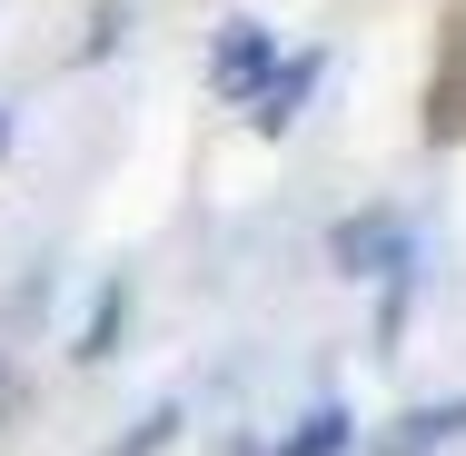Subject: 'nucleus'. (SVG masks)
Segmentation results:
<instances>
[{"mask_svg": "<svg viewBox=\"0 0 466 456\" xmlns=\"http://www.w3.org/2000/svg\"><path fill=\"white\" fill-rule=\"evenodd\" d=\"M279 70V30H258V20H228V40H218V90L228 99H258V80Z\"/></svg>", "mask_w": 466, "mask_h": 456, "instance_id": "obj_1", "label": "nucleus"}, {"mask_svg": "<svg viewBox=\"0 0 466 456\" xmlns=\"http://www.w3.org/2000/svg\"><path fill=\"white\" fill-rule=\"evenodd\" d=\"M308 80H318V50H298L288 70H268V80H258V129H288L298 99H308Z\"/></svg>", "mask_w": 466, "mask_h": 456, "instance_id": "obj_2", "label": "nucleus"}, {"mask_svg": "<svg viewBox=\"0 0 466 456\" xmlns=\"http://www.w3.org/2000/svg\"><path fill=\"white\" fill-rule=\"evenodd\" d=\"M0 139H10V129H0Z\"/></svg>", "mask_w": 466, "mask_h": 456, "instance_id": "obj_3", "label": "nucleus"}]
</instances>
